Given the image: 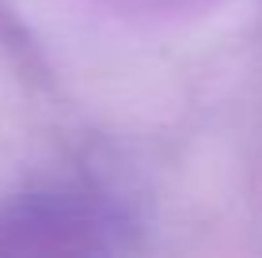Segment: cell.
I'll use <instances>...</instances> for the list:
<instances>
[{"mask_svg": "<svg viewBox=\"0 0 262 258\" xmlns=\"http://www.w3.org/2000/svg\"><path fill=\"white\" fill-rule=\"evenodd\" d=\"M114 247H122L118 217L80 194H31L0 209V251L76 254Z\"/></svg>", "mask_w": 262, "mask_h": 258, "instance_id": "obj_1", "label": "cell"}]
</instances>
